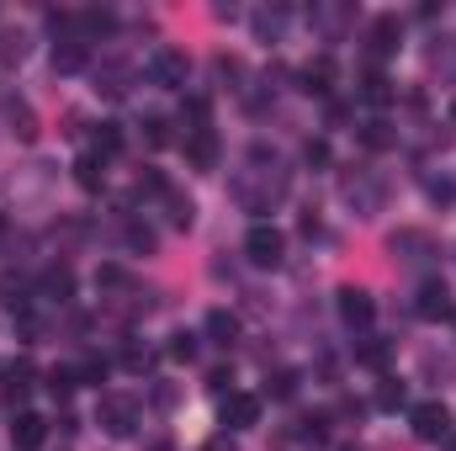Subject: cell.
Masks as SVG:
<instances>
[{"label": "cell", "mask_w": 456, "mask_h": 451, "mask_svg": "<svg viewBox=\"0 0 456 451\" xmlns=\"http://www.w3.org/2000/svg\"><path fill=\"white\" fill-rule=\"evenodd\" d=\"M122 149V133H117V122H102L96 127V154H117Z\"/></svg>", "instance_id": "cell-17"}, {"label": "cell", "mask_w": 456, "mask_h": 451, "mask_svg": "<svg viewBox=\"0 0 456 451\" xmlns=\"http://www.w3.org/2000/svg\"><path fill=\"white\" fill-rule=\"evenodd\" d=\"M340 319L350 330H366L371 319H377V303H371V292H361V287H345L340 292Z\"/></svg>", "instance_id": "cell-5"}, {"label": "cell", "mask_w": 456, "mask_h": 451, "mask_svg": "<svg viewBox=\"0 0 456 451\" xmlns=\"http://www.w3.org/2000/svg\"><path fill=\"white\" fill-rule=\"evenodd\" d=\"M186 75H191L186 53H175V48H154V59H149V80H154V86L181 91V86H186Z\"/></svg>", "instance_id": "cell-2"}, {"label": "cell", "mask_w": 456, "mask_h": 451, "mask_svg": "<svg viewBox=\"0 0 456 451\" xmlns=\"http://www.w3.org/2000/svg\"><path fill=\"white\" fill-rule=\"evenodd\" d=\"M409 425H414L419 441H446V436H452V414H446V404H414Z\"/></svg>", "instance_id": "cell-3"}, {"label": "cell", "mask_w": 456, "mask_h": 451, "mask_svg": "<svg viewBox=\"0 0 456 451\" xmlns=\"http://www.w3.org/2000/svg\"><path fill=\"white\" fill-rule=\"evenodd\" d=\"M43 436H48L43 414L21 409V414H16V425H11V447H16V451H37V447H43Z\"/></svg>", "instance_id": "cell-8"}, {"label": "cell", "mask_w": 456, "mask_h": 451, "mask_svg": "<svg viewBox=\"0 0 456 451\" xmlns=\"http://www.w3.org/2000/svg\"><path fill=\"white\" fill-rule=\"evenodd\" d=\"M127 244H133V250H154V234H149V228H127Z\"/></svg>", "instance_id": "cell-22"}, {"label": "cell", "mask_w": 456, "mask_h": 451, "mask_svg": "<svg viewBox=\"0 0 456 451\" xmlns=\"http://www.w3.org/2000/svg\"><path fill=\"white\" fill-rule=\"evenodd\" d=\"M446 451H456V441H452V447H446Z\"/></svg>", "instance_id": "cell-26"}, {"label": "cell", "mask_w": 456, "mask_h": 451, "mask_svg": "<svg viewBox=\"0 0 456 451\" xmlns=\"http://www.w3.org/2000/svg\"><path fill=\"white\" fill-rule=\"evenodd\" d=\"M281 250H287V239H281V228L271 224H255L244 234V255L255 260V266H281Z\"/></svg>", "instance_id": "cell-1"}, {"label": "cell", "mask_w": 456, "mask_h": 451, "mask_svg": "<svg viewBox=\"0 0 456 451\" xmlns=\"http://www.w3.org/2000/svg\"><path fill=\"white\" fill-rule=\"evenodd\" d=\"M43 292H48V298H59V303H64V298H69V292H75V276H69V271H64V266H59V271H48V276H43Z\"/></svg>", "instance_id": "cell-16"}, {"label": "cell", "mask_w": 456, "mask_h": 451, "mask_svg": "<svg viewBox=\"0 0 456 451\" xmlns=\"http://www.w3.org/2000/svg\"><path fill=\"white\" fill-rule=\"evenodd\" d=\"M260 420V398L255 393H228L224 398V425L228 430H249Z\"/></svg>", "instance_id": "cell-7"}, {"label": "cell", "mask_w": 456, "mask_h": 451, "mask_svg": "<svg viewBox=\"0 0 456 451\" xmlns=\"http://www.w3.org/2000/svg\"><path fill=\"white\" fill-rule=\"evenodd\" d=\"M143 138H149V144H165V138H170L165 117H143Z\"/></svg>", "instance_id": "cell-18"}, {"label": "cell", "mask_w": 456, "mask_h": 451, "mask_svg": "<svg viewBox=\"0 0 456 451\" xmlns=\"http://www.w3.org/2000/svg\"><path fill=\"white\" fill-rule=\"evenodd\" d=\"M159 451H170V447H159Z\"/></svg>", "instance_id": "cell-27"}, {"label": "cell", "mask_w": 456, "mask_h": 451, "mask_svg": "<svg viewBox=\"0 0 456 451\" xmlns=\"http://www.w3.org/2000/svg\"><path fill=\"white\" fill-rule=\"evenodd\" d=\"M452 122H456V102H452Z\"/></svg>", "instance_id": "cell-25"}, {"label": "cell", "mask_w": 456, "mask_h": 451, "mask_svg": "<svg viewBox=\"0 0 456 451\" xmlns=\"http://www.w3.org/2000/svg\"><path fill=\"white\" fill-rule=\"evenodd\" d=\"M398 48V16H377L371 21V53H393Z\"/></svg>", "instance_id": "cell-12"}, {"label": "cell", "mask_w": 456, "mask_h": 451, "mask_svg": "<svg viewBox=\"0 0 456 451\" xmlns=\"http://www.w3.org/2000/svg\"><path fill=\"white\" fill-rule=\"evenodd\" d=\"M430 197H436V202H452L456 186H452V181H430Z\"/></svg>", "instance_id": "cell-23"}, {"label": "cell", "mask_w": 456, "mask_h": 451, "mask_svg": "<svg viewBox=\"0 0 456 451\" xmlns=\"http://www.w3.org/2000/svg\"><path fill=\"white\" fill-rule=\"evenodd\" d=\"M96 420L112 430V436H133V425H138V404L133 398H102V409H96Z\"/></svg>", "instance_id": "cell-4"}, {"label": "cell", "mask_w": 456, "mask_h": 451, "mask_svg": "<svg viewBox=\"0 0 456 451\" xmlns=\"http://www.w3.org/2000/svg\"><path fill=\"white\" fill-rule=\"evenodd\" d=\"M366 144H371V149H382V144H393V133H387V122H371V127H366Z\"/></svg>", "instance_id": "cell-20"}, {"label": "cell", "mask_w": 456, "mask_h": 451, "mask_svg": "<svg viewBox=\"0 0 456 451\" xmlns=\"http://www.w3.org/2000/svg\"><path fill=\"white\" fill-rule=\"evenodd\" d=\"M53 70H59V75H75V70H86V43H80V37H64V43L53 48Z\"/></svg>", "instance_id": "cell-10"}, {"label": "cell", "mask_w": 456, "mask_h": 451, "mask_svg": "<svg viewBox=\"0 0 456 451\" xmlns=\"http://www.w3.org/2000/svg\"><path fill=\"white\" fill-rule=\"evenodd\" d=\"M170 224H175V228L191 224V202H186V197H170Z\"/></svg>", "instance_id": "cell-19"}, {"label": "cell", "mask_w": 456, "mask_h": 451, "mask_svg": "<svg viewBox=\"0 0 456 451\" xmlns=\"http://www.w3.org/2000/svg\"><path fill=\"white\" fill-rule=\"evenodd\" d=\"M170 356H181V361H191V356H197V340H191V335H175V345H170Z\"/></svg>", "instance_id": "cell-21"}, {"label": "cell", "mask_w": 456, "mask_h": 451, "mask_svg": "<svg viewBox=\"0 0 456 451\" xmlns=\"http://www.w3.org/2000/svg\"><path fill=\"white\" fill-rule=\"evenodd\" d=\"M208 335L218 340V345H228V340L239 335V319H233V314H224V308H213V314H208Z\"/></svg>", "instance_id": "cell-15"}, {"label": "cell", "mask_w": 456, "mask_h": 451, "mask_svg": "<svg viewBox=\"0 0 456 451\" xmlns=\"http://www.w3.org/2000/svg\"><path fill=\"white\" fill-rule=\"evenodd\" d=\"M414 308H419V319H446V314H452V292H446L441 282H425Z\"/></svg>", "instance_id": "cell-9"}, {"label": "cell", "mask_w": 456, "mask_h": 451, "mask_svg": "<svg viewBox=\"0 0 456 451\" xmlns=\"http://www.w3.org/2000/svg\"><path fill=\"white\" fill-rule=\"evenodd\" d=\"M208 451H233V447H224V441H213V447H208Z\"/></svg>", "instance_id": "cell-24"}, {"label": "cell", "mask_w": 456, "mask_h": 451, "mask_svg": "<svg viewBox=\"0 0 456 451\" xmlns=\"http://www.w3.org/2000/svg\"><path fill=\"white\" fill-rule=\"evenodd\" d=\"M330 80H335V64H330V59H314V64L303 70V91H314V96H324Z\"/></svg>", "instance_id": "cell-13"}, {"label": "cell", "mask_w": 456, "mask_h": 451, "mask_svg": "<svg viewBox=\"0 0 456 451\" xmlns=\"http://www.w3.org/2000/svg\"><path fill=\"white\" fill-rule=\"evenodd\" d=\"M75 181H80L86 192H102V186H107V170H102V154H80V160H75Z\"/></svg>", "instance_id": "cell-11"}, {"label": "cell", "mask_w": 456, "mask_h": 451, "mask_svg": "<svg viewBox=\"0 0 456 451\" xmlns=\"http://www.w3.org/2000/svg\"><path fill=\"white\" fill-rule=\"evenodd\" d=\"M186 160L197 170H213L218 165V133L213 127H186Z\"/></svg>", "instance_id": "cell-6"}, {"label": "cell", "mask_w": 456, "mask_h": 451, "mask_svg": "<svg viewBox=\"0 0 456 451\" xmlns=\"http://www.w3.org/2000/svg\"><path fill=\"white\" fill-rule=\"evenodd\" d=\"M361 96H366V102H371V107H387V102H393V80H387V75H377V70H371V75H366V80H361Z\"/></svg>", "instance_id": "cell-14"}]
</instances>
